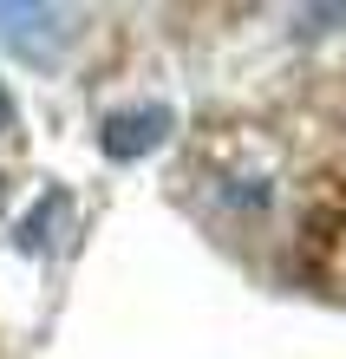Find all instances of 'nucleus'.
Masks as SVG:
<instances>
[{"mask_svg": "<svg viewBox=\"0 0 346 359\" xmlns=\"http://www.w3.org/2000/svg\"><path fill=\"white\" fill-rule=\"evenodd\" d=\"M59 216H66V196H53V203H39L33 216H27V229H20V242H27V248H46V229H53Z\"/></svg>", "mask_w": 346, "mask_h": 359, "instance_id": "nucleus-3", "label": "nucleus"}, {"mask_svg": "<svg viewBox=\"0 0 346 359\" xmlns=\"http://www.w3.org/2000/svg\"><path fill=\"white\" fill-rule=\"evenodd\" d=\"M170 104H124V111H112L98 124V144H105V157H118V163H131L144 151H157V144L170 137Z\"/></svg>", "mask_w": 346, "mask_h": 359, "instance_id": "nucleus-1", "label": "nucleus"}, {"mask_svg": "<svg viewBox=\"0 0 346 359\" xmlns=\"http://www.w3.org/2000/svg\"><path fill=\"white\" fill-rule=\"evenodd\" d=\"M39 27H46V33H66V13H59V7H7V0H0V39L20 46L27 59H53L59 46H53V39H39Z\"/></svg>", "mask_w": 346, "mask_h": 359, "instance_id": "nucleus-2", "label": "nucleus"}, {"mask_svg": "<svg viewBox=\"0 0 346 359\" xmlns=\"http://www.w3.org/2000/svg\"><path fill=\"white\" fill-rule=\"evenodd\" d=\"M7 118H13V104H7V92H0V131H7Z\"/></svg>", "mask_w": 346, "mask_h": 359, "instance_id": "nucleus-4", "label": "nucleus"}]
</instances>
